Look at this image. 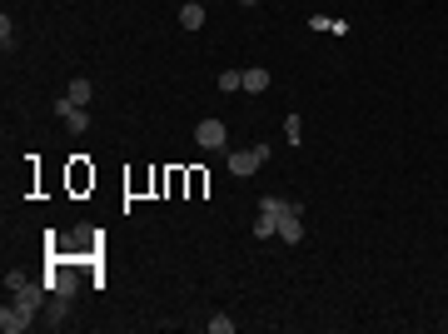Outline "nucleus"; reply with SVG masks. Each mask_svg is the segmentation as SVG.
<instances>
[{
    "mask_svg": "<svg viewBox=\"0 0 448 334\" xmlns=\"http://www.w3.org/2000/svg\"><path fill=\"white\" fill-rule=\"evenodd\" d=\"M180 25H185V30H199V25H204V6H199V0L180 6Z\"/></svg>",
    "mask_w": 448,
    "mask_h": 334,
    "instance_id": "6",
    "label": "nucleus"
},
{
    "mask_svg": "<svg viewBox=\"0 0 448 334\" xmlns=\"http://www.w3.org/2000/svg\"><path fill=\"white\" fill-rule=\"evenodd\" d=\"M254 240H279V219L274 214H259L254 219Z\"/></svg>",
    "mask_w": 448,
    "mask_h": 334,
    "instance_id": "7",
    "label": "nucleus"
},
{
    "mask_svg": "<svg viewBox=\"0 0 448 334\" xmlns=\"http://www.w3.org/2000/svg\"><path fill=\"white\" fill-rule=\"evenodd\" d=\"M289 205H294V200H279V195H264V200H259V214H274V219H279V214H284Z\"/></svg>",
    "mask_w": 448,
    "mask_h": 334,
    "instance_id": "8",
    "label": "nucleus"
},
{
    "mask_svg": "<svg viewBox=\"0 0 448 334\" xmlns=\"http://www.w3.org/2000/svg\"><path fill=\"white\" fill-rule=\"evenodd\" d=\"M55 115H60V120H65V125H70L75 135H80V130L90 125V110H85V105H75L70 95H60V100H55Z\"/></svg>",
    "mask_w": 448,
    "mask_h": 334,
    "instance_id": "4",
    "label": "nucleus"
},
{
    "mask_svg": "<svg viewBox=\"0 0 448 334\" xmlns=\"http://www.w3.org/2000/svg\"><path fill=\"white\" fill-rule=\"evenodd\" d=\"M269 85H274V75H269L264 65H249V70H244V90H249V95H264Z\"/></svg>",
    "mask_w": 448,
    "mask_h": 334,
    "instance_id": "5",
    "label": "nucleus"
},
{
    "mask_svg": "<svg viewBox=\"0 0 448 334\" xmlns=\"http://www.w3.org/2000/svg\"><path fill=\"white\" fill-rule=\"evenodd\" d=\"M35 314H40V304H30V300H6V309H0V329H6V334H20V329L35 324Z\"/></svg>",
    "mask_w": 448,
    "mask_h": 334,
    "instance_id": "1",
    "label": "nucleus"
},
{
    "mask_svg": "<svg viewBox=\"0 0 448 334\" xmlns=\"http://www.w3.org/2000/svg\"><path fill=\"white\" fill-rule=\"evenodd\" d=\"M264 160H269V145H254V150H235V155H230V170H235V175H254Z\"/></svg>",
    "mask_w": 448,
    "mask_h": 334,
    "instance_id": "3",
    "label": "nucleus"
},
{
    "mask_svg": "<svg viewBox=\"0 0 448 334\" xmlns=\"http://www.w3.org/2000/svg\"><path fill=\"white\" fill-rule=\"evenodd\" d=\"M0 45H6V55L15 50V25H11V15H0Z\"/></svg>",
    "mask_w": 448,
    "mask_h": 334,
    "instance_id": "10",
    "label": "nucleus"
},
{
    "mask_svg": "<svg viewBox=\"0 0 448 334\" xmlns=\"http://www.w3.org/2000/svg\"><path fill=\"white\" fill-rule=\"evenodd\" d=\"M209 334H235V319H230V314H214V319H209Z\"/></svg>",
    "mask_w": 448,
    "mask_h": 334,
    "instance_id": "12",
    "label": "nucleus"
},
{
    "mask_svg": "<svg viewBox=\"0 0 448 334\" xmlns=\"http://www.w3.org/2000/svg\"><path fill=\"white\" fill-rule=\"evenodd\" d=\"M219 90H244V70H224L219 75Z\"/></svg>",
    "mask_w": 448,
    "mask_h": 334,
    "instance_id": "11",
    "label": "nucleus"
},
{
    "mask_svg": "<svg viewBox=\"0 0 448 334\" xmlns=\"http://www.w3.org/2000/svg\"><path fill=\"white\" fill-rule=\"evenodd\" d=\"M65 95H70L75 105H90V95H95V85H90V80H70V90H65Z\"/></svg>",
    "mask_w": 448,
    "mask_h": 334,
    "instance_id": "9",
    "label": "nucleus"
},
{
    "mask_svg": "<svg viewBox=\"0 0 448 334\" xmlns=\"http://www.w3.org/2000/svg\"><path fill=\"white\" fill-rule=\"evenodd\" d=\"M239 6H259V0H239Z\"/></svg>",
    "mask_w": 448,
    "mask_h": 334,
    "instance_id": "13",
    "label": "nucleus"
},
{
    "mask_svg": "<svg viewBox=\"0 0 448 334\" xmlns=\"http://www.w3.org/2000/svg\"><path fill=\"white\" fill-rule=\"evenodd\" d=\"M195 140H199V150H224L230 145V130H224V120H199Z\"/></svg>",
    "mask_w": 448,
    "mask_h": 334,
    "instance_id": "2",
    "label": "nucleus"
}]
</instances>
